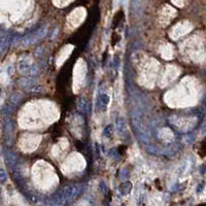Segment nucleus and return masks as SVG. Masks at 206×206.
I'll return each instance as SVG.
<instances>
[{
    "instance_id": "f257e3e1",
    "label": "nucleus",
    "mask_w": 206,
    "mask_h": 206,
    "mask_svg": "<svg viewBox=\"0 0 206 206\" xmlns=\"http://www.w3.org/2000/svg\"><path fill=\"white\" fill-rule=\"evenodd\" d=\"M45 34H47V30H45V28H42V29H39L38 31H36V32H34L32 35H29V36H27V39L26 41L24 40V45H31V43H34L36 42V40H38V39H41L43 38V37L45 36Z\"/></svg>"
},
{
    "instance_id": "1a4fd4ad",
    "label": "nucleus",
    "mask_w": 206,
    "mask_h": 206,
    "mask_svg": "<svg viewBox=\"0 0 206 206\" xmlns=\"http://www.w3.org/2000/svg\"><path fill=\"white\" fill-rule=\"evenodd\" d=\"M0 95H1V89H0Z\"/></svg>"
},
{
    "instance_id": "39448f33",
    "label": "nucleus",
    "mask_w": 206,
    "mask_h": 206,
    "mask_svg": "<svg viewBox=\"0 0 206 206\" xmlns=\"http://www.w3.org/2000/svg\"><path fill=\"white\" fill-rule=\"evenodd\" d=\"M78 107L80 109V111H82L83 113H88L90 110V105H89L88 101L84 98H80L78 101Z\"/></svg>"
},
{
    "instance_id": "f03ea898",
    "label": "nucleus",
    "mask_w": 206,
    "mask_h": 206,
    "mask_svg": "<svg viewBox=\"0 0 206 206\" xmlns=\"http://www.w3.org/2000/svg\"><path fill=\"white\" fill-rule=\"evenodd\" d=\"M116 129L118 134L121 137H125L127 134V128H126V120L122 116H118L116 121Z\"/></svg>"
},
{
    "instance_id": "0eeeda50",
    "label": "nucleus",
    "mask_w": 206,
    "mask_h": 206,
    "mask_svg": "<svg viewBox=\"0 0 206 206\" xmlns=\"http://www.w3.org/2000/svg\"><path fill=\"white\" fill-rule=\"evenodd\" d=\"M5 158H6V162H7L8 164H10V165H14L17 162V159H18L17 156L12 153H7Z\"/></svg>"
},
{
    "instance_id": "6e6552de",
    "label": "nucleus",
    "mask_w": 206,
    "mask_h": 206,
    "mask_svg": "<svg viewBox=\"0 0 206 206\" xmlns=\"http://www.w3.org/2000/svg\"><path fill=\"white\" fill-rule=\"evenodd\" d=\"M7 179V174L3 169H0V182H4Z\"/></svg>"
},
{
    "instance_id": "423d86ee",
    "label": "nucleus",
    "mask_w": 206,
    "mask_h": 206,
    "mask_svg": "<svg viewBox=\"0 0 206 206\" xmlns=\"http://www.w3.org/2000/svg\"><path fill=\"white\" fill-rule=\"evenodd\" d=\"M34 82L35 80L31 78H22L20 80V85L23 89H30L32 88V86H34Z\"/></svg>"
},
{
    "instance_id": "7ed1b4c3",
    "label": "nucleus",
    "mask_w": 206,
    "mask_h": 206,
    "mask_svg": "<svg viewBox=\"0 0 206 206\" xmlns=\"http://www.w3.org/2000/svg\"><path fill=\"white\" fill-rule=\"evenodd\" d=\"M65 198H64L63 194H62L61 190L59 191V192H57L55 195L53 196V198H52V201L51 203L54 205H62L65 203Z\"/></svg>"
},
{
    "instance_id": "20e7f679",
    "label": "nucleus",
    "mask_w": 206,
    "mask_h": 206,
    "mask_svg": "<svg viewBox=\"0 0 206 206\" xmlns=\"http://www.w3.org/2000/svg\"><path fill=\"white\" fill-rule=\"evenodd\" d=\"M109 103V96L107 94H100L98 98V106L101 110H105Z\"/></svg>"
}]
</instances>
